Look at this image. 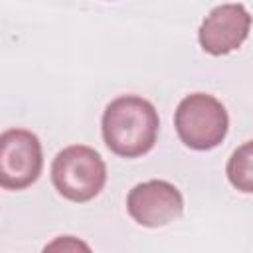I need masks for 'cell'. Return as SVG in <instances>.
I'll list each match as a JSON object with an SVG mask.
<instances>
[{
  "instance_id": "cell-1",
  "label": "cell",
  "mask_w": 253,
  "mask_h": 253,
  "mask_svg": "<svg viewBox=\"0 0 253 253\" xmlns=\"http://www.w3.org/2000/svg\"><path fill=\"white\" fill-rule=\"evenodd\" d=\"M158 113L154 105L138 95L113 99L103 113L101 132L107 148L123 158H138L152 150L158 136Z\"/></svg>"
},
{
  "instance_id": "cell-2",
  "label": "cell",
  "mask_w": 253,
  "mask_h": 253,
  "mask_svg": "<svg viewBox=\"0 0 253 253\" xmlns=\"http://www.w3.org/2000/svg\"><path fill=\"white\" fill-rule=\"evenodd\" d=\"M51 182L59 196L83 204L101 194L107 182V166L95 148L71 144L53 158Z\"/></svg>"
},
{
  "instance_id": "cell-3",
  "label": "cell",
  "mask_w": 253,
  "mask_h": 253,
  "mask_svg": "<svg viewBox=\"0 0 253 253\" xmlns=\"http://www.w3.org/2000/svg\"><path fill=\"white\" fill-rule=\"evenodd\" d=\"M180 140L194 150H211L227 134L229 117L225 107L208 93H192L180 101L174 113Z\"/></svg>"
},
{
  "instance_id": "cell-4",
  "label": "cell",
  "mask_w": 253,
  "mask_h": 253,
  "mask_svg": "<svg viewBox=\"0 0 253 253\" xmlns=\"http://www.w3.org/2000/svg\"><path fill=\"white\" fill-rule=\"evenodd\" d=\"M43 166L42 142L26 128H8L0 134V186L24 190L32 186Z\"/></svg>"
},
{
  "instance_id": "cell-5",
  "label": "cell",
  "mask_w": 253,
  "mask_h": 253,
  "mask_svg": "<svg viewBox=\"0 0 253 253\" xmlns=\"http://www.w3.org/2000/svg\"><path fill=\"white\" fill-rule=\"evenodd\" d=\"M128 215L144 227H162L178 219L184 211L180 190L166 180H148L136 184L126 198Z\"/></svg>"
},
{
  "instance_id": "cell-6",
  "label": "cell",
  "mask_w": 253,
  "mask_h": 253,
  "mask_svg": "<svg viewBox=\"0 0 253 253\" xmlns=\"http://www.w3.org/2000/svg\"><path fill=\"white\" fill-rule=\"evenodd\" d=\"M251 16L243 4L215 6L198 30L200 45L210 55H227L235 51L249 36Z\"/></svg>"
},
{
  "instance_id": "cell-7",
  "label": "cell",
  "mask_w": 253,
  "mask_h": 253,
  "mask_svg": "<svg viewBox=\"0 0 253 253\" xmlns=\"http://www.w3.org/2000/svg\"><path fill=\"white\" fill-rule=\"evenodd\" d=\"M225 174L235 190L243 194H253V140L243 142L231 152Z\"/></svg>"
}]
</instances>
